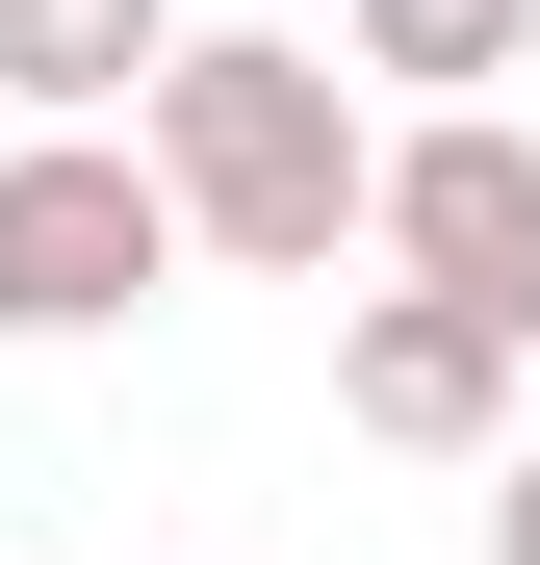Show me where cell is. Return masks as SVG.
<instances>
[{
  "instance_id": "2",
  "label": "cell",
  "mask_w": 540,
  "mask_h": 565,
  "mask_svg": "<svg viewBox=\"0 0 540 565\" xmlns=\"http://www.w3.org/2000/svg\"><path fill=\"white\" fill-rule=\"evenodd\" d=\"M180 257H207V232H180L155 129H27V154H0V334H129Z\"/></svg>"
},
{
  "instance_id": "4",
  "label": "cell",
  "mask_w": 540,
  "mask_h": 565,
  "mask_svg": "<svg viewBox=\"0 0 540 565\" xmlns=\"http://www.w3.org/2000/svg\"><path fill=\"white\" fill-rule=\"evenodd\" d=\"M335 412L387 462H515V334L437 309V282H360V309H335Z\"/></svg>"
},
{
  "instance_id": "7",
  "label": "cell",
  "mask_w": 540,
  "mask_h": 565,
  "mask_svg": "<svg viewBox=\"0 0 540 565\" xmlns=\"http://www.w3.org/2000/svg\"><path fill=\"white\" fill-rule=\"evenodd\" d=\"M489 565H540V437H515V462H489Z\"/></svg>"
},
{
  "instance_id": "3",
  "label": "cell",
  "mask_w": 540,
  "mask_h": 565,
  "mask_svg": "<svg viewBox=\"0 0 540 565\" xmlns=\"http://www.w3.org/2000/svg\"><path fill=\"white\" fill-rule=\"evenodd\" d=\"M387 282H437V309L540 334V129H515V104L387 129Z\"/></svg>"
},
{
  "instance_id": "1",
  "label": "cell",
  "mask_w": 540,
  "mask_h": 565,
  "mask_svg": "<svg viewBox=\"0 0 540 565\" xmlns=\"http://www.w3.org/2000/svg\"><path fill=\"white\" fill-rule=\"evenodd\" d=\"M129 129L180 180V232L257 257V282H335V232H387V129H360L335 52H284V26H180V77H155Z\"/></svg>"
},
{
  "instance_id": "5",
  "label": "cell",
  "mask_w": 540,
  "mask_h": 565,
  "mask_svg": "<svg viewBox=\"0 0 540 565\" xmlns=\"http://www.w3.org/2000/svg\"><path fill=\"white\" fill-rule=\"evenodd\" d=\"M155 77H180V0H0V104L27 129H104Z\"/></svg>"
},
{
  "instance_id": "6",
  "label": "cell",
  "mask_w": 540,
  "mask_h": 565,
  "mask_svg": "<svg viewBox=\"0 0 540 565\" xmlns=\"http://www.w3.org/2000/svg\"><path fill=\"white\" fill-rule=\"evenodd\" d=\"M540 0H360V77H515Z\"/></svg>"
}]
</instances>
